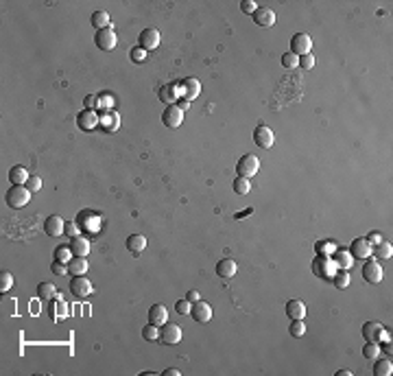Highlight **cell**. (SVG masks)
<instances>
[{
    "mask_svg": "<svg viewBox=\"0 0 393 376\" xmlns=\"http://www.w3.org/2000/svg\"><path fill=\"white\" fill-rule=\"evenodd\" d=\"M337 262H334V258H330V256H321L317 254V258L312 260V274L314 276H321V278H325V280H332V276L337 274Z\"/></svg>",
    "mask_w": 393,
    "mask_h": 376,
    "instance_id": "obj_1",
    "label": "cell"
},
{
    "mask_svg": "<svg viewBox=\"0 0 393 376\" xmlns=\"http://www.w3.org/2000/svg\"><path fill=\"white\" fill-rule=\"evenodd\" d=\"M31 190L26 188V186H13V188H9L7 190V206H11V208H24L26 203L31 201Z\"/></svg>",
    "mask_w": 393,
    "mask_h": 376,
    "instance_id": "obj_2",
    "label": "cell"
},
{
    "mask_svg": "<svg viewBox=\"0 0 393 376\" xmlns=\"http://www.w3.org/2000/svg\"><path fill=\"white\" fill-rule=\"evenodd\" d=\"M258 171H260V160L253 153L240 155L238 164H236V173H238L240 177H247V180H251V177L258 173Z\"/></svg>",
    "mask_w": 393,
    "mask_h": 376,
    "instance_id": "obj_3",
    "label": "cell"
},
{
    "mask_svg": "<svg viewBox=\"0 0 393 376\" xmlns=\"http://www.w3.org/2000/svg\"><path fill=\"white\" fill-rule=\"evenodd\" d=\"M363 337L367 341H391V335L384 331V326L380 324V321H367L363 326Z\"/></svg>",
    "mask_w": 393,
    "mask_h": 376,
    "instance_id": "obj_4",
    "label": "cell"
},
{
    "mask_svg": "<svg viewBox=\"0 0 393 376\" xmlns=\"http://www.w3.org/2000/svg\"><path fill=\"white\" fill-rule=\"evenodd\" d=\"M310 48H312V39H310L308 33H295V35L291 37V52L293 55H297V57L308 55Z\"/></svg>",
    "mask_w": 393,
    "mask_h": 376,
    "instance_id": "obj_5",
    "label": "cell"
},
{
    "mask_svg": "<svg viewBox=\"0 0 393 376\" xmlns=\"http://www.w3.org/2000/svg\"><path fill=\"white\" fill-rule=\"evenodd\" d=\"M94 42H96V48H101V50H114V48H116L118 37H116L114 29H111V26H107V29L96 31Z\"/></svg>",
    "mask_w": 393,
    "mask_h": 376,
    "instance_id": "obj_6",
    "label": "cell"
},
{
    "mask_svg": "<svg viewBox=\"0 0 393 376\" xmlns=\"http://www.w3.org/2000/svg\"><path fill=\"white\" fill-rule=\"evenodd\" d=\"M160 341L164 346H175V344H179L181 341V326H177V324H164L162 326V331H160Z\"/></svg>",
    "mask_w": 393,
    "mask_h": 376,
    "instance_id": "obj_7",
    "label": "cell"
},
{
    "mask_svg": "<svg viewBox=\"0 0 393 376\" xmlns=\"http://www.w3.org/2000/svg\"><path fill=\"white\" fill-rule=\"evenodd\" d=\"M98 123H101V116H98L94 110H83V112H79V116H77V125L81 131L96 129Z\"/></svg>",
    "mask_w": 393,
    "mask_h": 376,
    "instance_id": "obj_8",
    "label": "cell"
},
{
    "mask_svg": "<svg viewBox=\"0 0 393 376\" xmlns=\"http://www.w3.org/2000/svg\"><path fill=\"white\" fill-rule=\"evenodd\" d=\"M138 46L140 48H144V50H155L157 46H160V42H162V37H160V31L157 29H144L142 33H140V37H138Z\"/></svg>",
    "mask_w": 393,
    "mask_h": 376,
    "instance_id": "obj_9",
    "label": "cell"
},
{
    "mask_svg": "<svg viewBox=\"0 0 393 376\" xmlns=\"http://www.w3.org/2000/svg\"><path fill=\"white\" fill-rule=\"evenodd\" d=\"M253 142L258 144L260 149H271L273 142H275V136H273L271 127H267V125H258L255 131H253Z\"/></svg>",
    "mask_w": 393,
    "mask_h": 376,
    "instance_id": "obj_10",
    "label": "cell"
},
{
    "mask_svg": "<svg viewBox=\"0 0 393 376\" xmlns=\"http://www.w3.org/2000/svg\"><path fill=\"white\" fill-rule=\"evenodd\" d=\"M162 123L166 125L168 129H177L183 123V112L177 108V105H168V108L162 112Z\"/></svg>",
    "mask_w": 393,
    "mask_h": 376,
    "instance_id": "obj_11",
    "label": "cell"
},
{
    "mask_svg": "<svg viewBox=\"0 0 393 376\" xmlns=\"http://www.w3.org/2000/svg\"><path fill=\"white\" fill-rule=\"evenodd\" d=\"M70 291L72 295H77V298H88V295H92V282L85 278V276H75V278L70 280Z\"/></svg>",
    "mask_w": 393,
    "mask_h": 376,
    "instance_id": "obj_12",
    "label": "cell"
},
{
    "mask_svg": "<svg viewBox=\"0 0 393 376\" xmlns=\"http://www.w3.org/2000/svg\"><path fill=\"white\" fill-rule=\"evenodd\" d=\"M179 96L183 98L181 81L179 83H168V85H162V88H160V98L164 103H168V105H175L177 101H179Z\"/></svg>",
    "mask_w": 393,
    "mask_h": 376,
    "instance_id": "obj_13",
    "label": "cell"
},
{
    "mask_svg": "<svg viewBox=\"0 0 393 376\" xmlns=\"http://www.w3.org/2000/svg\"><path fill=\"white\" fill-rule=\"evenodd\" d=\"M382 267H380L378 260H367L363 265V278L365 282H369V285H378L380 280H382Z\"/></svg>",
    "mask_w": 393,
    "mask_h": 376,
    "instance_id": "obj_14",
    "label": "cell"
},
{
    "mask_svg": "<svg viewBox=\"0 0 393 376\" xmlns=\"http://www.w3.org/2000/svg\"><path fill=\"white\" fill-rule=\"evenodd\" d=\"M63 228H66V221L61 219V217H57V214H50L48 219L44 221V232L50 236V239H57V236H61L63 234Z\"/></svg>",
    "mask_w": 393,
    "mask_h": 376,
    "instance_id": "obj_15",
    "label": "cell"
},
{
    "mask_svg": "<svg viewBox=\"0 0 393 376\" xmlns=\"http://www.w3.org/2000/svg\"><path fill=\"white\" fill-rule=\"evenodd\" d=\"M194 321H199V324H208L210 319H212V306L208 304V302H194L192 304V311H190Z\"/></svg>",
    "mask_w": 393,
    "mask_h": 376,
    "instance_id": "obj_16",
    "label": "cell"
},
{
    "mask_svg": "<svg viewBox=\"0 0 393 376\" xmlns=\"http://www.w3.org/2000/svg\"><path fill=\"white\" fill-rule=\"evenodd\" d=\"M77 223H79V228H81V230H85V232H96L101 219H98L94 212H90V210H83V212L77 217Z\"/></svg>",
    "mask_w": 393,
    "mask_h": 376,
    "instance_id": "obj_17",
    "label": "cell"
},
{
    "mask_svg": "<svg viewBox=\"0 0 393 376\" xmlns=\"http://www.w3.org/2000/svg\"><path fill=\"white\" fill-rule=\"evenodd\" d=\"M253 22L258 24V26H273L275 24V11L273 9H269V7H258L255 9V13H253Z\"/></svg>",
    "mask_w": 393,
    "mask_h": 376,
    "instance_id": "obj_18",
    "label": "cell"
},
{
    "mask_svg": "<svg viewBox=\"0 0 393 376\" xmlns=\"http://www.w3.org/2000/svg\"><path fill=\"white\" fill-rule=\"evenodd\" d=\"M350 254H352L354 260H358V258H369V256H371V245H369V243H367L365 239H354L352 245H350Z\"/></svg>",
    "mask_w": 393,
    "mask_h": 376,
    "instance_id": "obj_19",
    "label": "cell"
},
{
    "mask_svg": "<svg viewBox=\"0 0 393 376\" xmlns=\"http://www.w3.org/2000/svg\"><path fill=\"white\" fill-rule=\"evenodd\" d=\"M181 90H183V98H188V101L192 103L194 98L199 96V92H201V83H199V79H194V77L183 79V81H181Z\"/></svg>",
    "mask_w": 393,
    "mask_h": 376,
    "instance_id": "obj_20",
    "label": "cell"
},
{
    "mask_svg": "<svg viewBox=\"0 0 393 376\" xmlns=\"http://www.w3.org/2000/svg\"><path fill=\"white\" fill-rule=\"evenodd\" d=\"M166 321H168V313H166V306L164 304H153L149 308V324L164 326Z\"/></svg>",
    "mask_w": 393,
    "mask_h": 376,
    "instance_id": "obj_21",
    "label": "cell"
},
{
    "mask_svg": "<svg viewBox=\"0 0 393 376\" xmlns=\"http://www.w3.org/2000/svg\"><path fill=\"white\" fill-rule=\"evenodd\" d=\"M70 315L68 311V304L61 300V298H55L52 300V304H50V319L52 321H63L66 317Z\"/></svg>",
    "mask_w": 393,
    "mask_h": 376,
    "instance_id": "obj_22",
    "label": "cell"
},
{
    "mask_svg": "<svg viewBox=\"0 0 393 376\" xmlns=\"http://www.w3.org/2000/svg\"><path fill=\"white\" fill-rule=\"evenodd\" d=\"M70 249H72L75 256H79V258H85V256L90 254L92 245H90V241L85 239V236H75V239L70 241Z\"/></svg>",
    "mask_w": 393,
    "mask_h": 376,
    "instance_id": "obj_23",
    "label": "cell"
},
{
    "mask_svg": "<svg viewBox=\"0 0 393 376\" xmlns=\"http://www.w3.org/2000/svg\"><path fill=\"white\" fill-rule=\"evenodd\" d=\"M236 262L232 258H221L219 262H216V276H221V278H234L236 276Z\"/></svg>",
    "mask_w": 393,
    "mask_h": 376,
    "instance_id": "obj_24",
    "label": "cell"
},
{
    "mask_svg": "<svg viewBox=\"0 0 393 376\" xmlns=\"http://www.w3.org/2000/svg\"><path fill=\"white\" fill-rule=\"evenodd\" d=\"M103 127V131H116L120 127V116L116 114V112H103L101 114V123H98Z\"/></svg>",
    "mask_w": 393,
    "mask_h": 376,
    "instance_id": "obj_25",
    "label": "cell"
},
{
    "mask_svg": "<svg viewBox=\"0 0 393 376\" xmlns=\"http://www.w3.org/2000/svg\"><path fill=\"white\" fill-rule=\"evenodd\" d=\"M286 315L291 319H304L306 315V304L301 300H288L286 302Z\"/></svg>",
    "mask_w": 393,
    "mask_h": 376,
    "instance_id": "obj_26",
    "label": "cell"
},
{
    "mask_svg": "<svg viewBox=\"0 0 393 376\" xmlns=\"http://www.w3.org/2000/svg\"><path fill=\"white\" fill-rule=\"evenodd\" d=\"M29 171H26L22 164H18V167H13L11 171H9V180H11V184L13 186H24L26 182H29Z\"/></svg>",
    "mask_w": 393,
    "mask_h": 376,
    "instance_id": "obj_27",
    "label": "cell"
},
{
    "mask_svg": "<svg viewBox=\"0 0 393 376\" xmlns=\"http://www.w3.org/2000/svg\"><path fill=\"white\" fill-rule=\"evenodd\" d=\"M393 256V245L386 241H380L378 245H373V258L378 260H389Z\"/></svg>",
    "mask_w": 393,
    "mask_h": 376,
    "instance_id": "obj_28",
    "label": "cell"
},
{
    "mask_svg": "<svg viewBox=\"0 0 393 376\" xmlns=\"http://www.w3.org/2000/svg\"><path fill=\"white\" fill-rule=\"evenodd\" d=\"M144 247H147V239L142 234H131L127 239V249L131 254H140L144 252Z\"/></svg>",
    "mask_w": 393,
    "mask_h": 376,
    "instance_id": "obj_29",
    "label": "cell"
},
{
    "mask_svg": "<svg viewBox=\"0 0 393 376\" xmlns=\"http://www.w3.org/2000/svg\"><path fill=\"white\" fill-rule=\"evenodd\" d=\"M37 295H39V300H55V298H59V291L55 289V285H50V282H39Z\"/></svg>",
    "mask_w": 393,
    "mask_h": 376,
    "instance_id": "obj_30",
    "label": "cell"
},
{
    "mask_svg": "<svg viewBox=\"0 0 393 376\" xmlns=\"http://www.w3.org/2000/svg\"><path fill=\"white\" fill-rule=\"evenodd\" d=\"M334 262H337L339 269H350L354 265V258L347 249H337V252H334Z\"/></svg>",
    "mask_w": 393,
    "mask_h": 376,
    "instance_id": "obj_31",
    "label": "cell"
},
{
    "mask_svg": "<svg viewBox=\"0 0 393 376\" xmlns=\"http://www.w3.org/2000/svg\"><path fill=\"white\" fill-rule=\"evenodd\" d=\"M88 260L85 258H79V256H75L70 262H68V272H70V276H83L85 272H88Z\"/></svg>",
    "mask_w": 393,
    "mask_h": 376,
    "instance_id": "obj_32",
    "label": "cell"
},
{
    "mask_svg": "<svg viewBox=\"0 0 393 376\" xmlns=\"http://www.w3.org/2000/svg\"><path fill=\"white\" fill-rule=\"evenodd\" d=\"M90 22H92V26H94L96 31L107 29V26H109V13H105V11H94V13H92V18H90Z\"/></svg>",
    "mask_w": 393,
    "mask_h": 376,
    "instance_id": "obj_33",
    "label": "cell"
},
{
    "mask_svg": "<svg viewBox=\"0 0 393 376\" xmlns=\"http://www.w3.org/2000/svg\"><path fill=\"white\" fill-rule=\"evenodd\" d=\"M373 374H376V376H391L393 374L391 359H380V361H376V365H373Z\"/></svg>",
    "mask_w": 393,
    "mask_h": 376,
    "instance_id": "obj_34",
    "label": "cell"
},
{
    "mask_svg": "<svg viewBox=\"0 0 393 376\" xmlns=\"http://www.w3.org/2000/svg\"><path fill=\"white\" fill-rule=\"evenodd\" d=\"M232 188H234V193L236 195H247L249 190H251V182L247 180V177H236V180L232 182Z\"/></svg>",
    "mask_w": 393,
    "mask_h": 376,
    "instance_id": "obj_35",
    "label": "cell"
},
{
    "mask_svg": "<svg viewBox=\"0 0 393 376\" xmlns=\"http://www.w3.org/2000/svg\"><path fill=\"white\" fill-rule=\"evenodd\" d=\"M332 285L337 289H347L350 287V274H347V269H341L332 276Z\"/></svg>",
    "mask_w": 393,
    "mask_h": 376,
    "instance_id": "obj_36",
    "label": "cell"
},
{
    "mask_svg": "<svg viewBox=\"0 0 393 376\" xmlns=\"http://www.w3.org/2000/svg\"><path fill=\"white\" fill-rule=\"evenodd\" d=\"M378 354H380V344H378V341H367V344L363 346V357L365 359H376L378 357Z\"/></svg>",
    "mask_w": 393,
    "mask_h": 376,
    "instance_id": "obj_37",
    "label": "cell"
},
{
    "mask_svg": "<svg viewBox=\"0 0 393 376\" xmlns=\"http://www.w3.org/2000/svg\"><path fill=\"white\" fill-rule=\"evenodd\" d=\"M314 249H317V254L321 256H328L330 252H337V243L334 241H317V245H314Z\"/></svg>",
    "mask_w": 393,
    "mask_h": 376,
    "instance_id": "obj_38",
    "label": "cell"
},
{
    "mask_svg": "<svg viewBox=\"0 0 393 376\" xmlns=\"http://www.w3.org/2000/svg\"><path fill=\"white\" fill-rule=\"evenodd\" d=\"M282 66H284V68H288V70L299 68V57L293 55V52L288 50V52H284V55H282Z\"/></svg>",
    "mask_w": 393,
    "mask_h": 376,
    "instance_id": "obj_39",
    "label": "cell"
},
{
    "mask_svg": "<svg viewBox=\"0 0 393 376\" xmlns=\"http://www.w3.org/2000/svg\"><path fill=\"white\" fill-rule=\"evenodd\" d=\"M114 103H116V98H114V94H98V108L101 110H105V112H111V108H114Z\"/></svg>",
    "mask_w": 393,
    "mask_h": 376,
    "instance_id": "obj_40",
    "label": "cell"
},
{
    "mask_svg": "<svg viewBox=\"0 0 393 376\" xmlns=\"http://www.w3.org/2000/svg\"><path fill=\"white\" fill-rule=\"evenodd\" d=\"M142 337L147 339V341H157V339H160V328H157L155 324L144 326L142 328Z\"/></svg>",
    "mask_w": 393,
    "mask_h": 376,
    "instance_id": "obj_41",
    "label": "cell"
},
{
    "mask_svg": "<svg viewBox=\"0 0 393 376\" xmlns=\"http://www.w3.org/2000/svg\"><path fill=\"white\" fill-rule=\"evenodd\" d=\"M55 260H59V262H68L72 260V249H70V245L68 247H57L55 249Z\"/></svg>",
    "mask_w": 393,
    "mask_h": 376,
    "instance_id": "obj_42",
    "label": "cell"
},
{
    "mask_svg": "<svg viewBox=\"0 0 393 376\" xmlns=\"http://www.w3.org/2000/svg\"><path fill=\"white\" fill-rule=\"evenodd\" d=\"M288 333H291L293 337H304V333H306L304 319H293V324H291V328H288Z\"/></svg>",
    "mask_w": 393,
    "mask_h": 376,
    "instance_id": "obj_43",
    "label": "cell"
},
{
    "mask_svg": "<svg viewBox=\"0 0 393 376\" xmlns=\"http://www.w3.org/2000/svg\"><path fill=\"white\" fill-rule=\"evenodd\" d=\"M11 287H13V276L9 272H3L0 274V293L11 291Z\"/></svg>",
    "mask_w": 393,
    "mask_h": 376,
    "instance_id": "obj_44",
    "label": "cell"
},
{
    "mask_svg": "<svg viewBox=\"0 0 393 376\" xmlns=\"http://www.w3.org/2000/svg\"><path fill=\"white\" fill-rule=\"evenodd\" d=\"M129 57H131V62H134V64H142L144 59H147V50L140 48V46H136V48H131Z\"/></svg>",
    "mask_w": 393,
    "mask_h": 376,
    "instance_id": "obj_45",
    "label": "cell"
},
{
    "mask_svg": "<svg viewBox=\"0 0 393 376\" xmlns=\"http://www.w3.org/2000/svg\"><path fill=\"white\" fill-rule=\"evenodd\" d=\"M175 311L179 313V315H190V311H192V302H188V300H177Z\"/></svg>",
    "mask_w": 393,
    "mask_h": 376,
    "instance_id": "obj_46",
    "label": "cell"
},
{
    "mask_svg": "<svg viewBox=\"0 0 393 376\" xmlns=\"http://www.w3.org/2000/svg\"><path fill=\"white\" fill-rule=\"evenodd\" d=\"M50 269H52V274H55V276H68L70 274L68 272V265H66V262H59V260L52 262Z\"/></svg>",
    "mask_w": 393,
    "mask_h": 376,
    "instance_id": "obj_47",
    "label": "cell"
},
{
    "mask_svg": "<svg viewBox=\"0 0 393 376\" xmlns=\"http://www.w3.org/2000/svg\"><path fill=\"white\" fill-rule=\"evenodd\" d=\"M255 9H258V5H255L253 0H242V3H240V11L247 13V16H253Z\"/></svg>",
    "mask_w": 393,
    "mask_h": 376,
    "instance_id": "obj_48",
    "label": "cell"
},
{
    "mask_svg": "<svg viewBox=\"0 0 393 376\" xmlns=\"http://www.w3.org/2000/svg\"><path fill=\"white\" fill-rule=\"evenodd\" d=\"M24 186H26V188H29V190H31V193H37V190H39V188H42V180H39V177H37V175H31V177H29V182H26V184H24Z\"/></svg>",
    "mask_w": 393,
    "mask_h": 376,
    "instance_id": "obj_49",
    "label": "cell"
},
{
    "mask_svg": "<svg viewBox=\"0 0 393 376\" xmlns=\"http://www.w3.org/2000/svg\"><path fill=\"white\" fill-rule=\"evenodd\" d=\"M312 66H314V57H312V52H308V55H301V57H299V68L310 70Z\"/></svg>",
    "mask_w": 393,
    "mask_h": 376,
    "instance_id": "obj_50",
    "label": "cell"
},
{
    "mask_svg": "<svg viewBox=\"0 0 393 376\" xmlns=\"http://www.w3.org/2000/svg\"><path fill=\"white\" fill-rule=\"evenodd\" d=\"M63 234H68L70 239H75V236H79V223H75V221H66Z\"/></svg>",
    "mask_w": 393,
    "mask_h": 376,
    "instance_id": "obj_51",
    "label": "cell"
},
{
    "mask_svg": "<svg viewBox=\"0 0 393 376\" xmlns=\"http://www.w3.org/2000/svg\"><path fill=\"white\" fill-rule=\"evenodd\" d=\"M83 103H85V110H94V108H98V96L96 94H88Z\"/></svg>",
    "mask_w": 393,
    "mask_h": 376,
    "instance_id": "obj_52",
    "label": "cell"
},
{
    "mask_svg": "<svg viewBox=\"0 0 393 376\" xmlns=\"http://www.w3.org/2000/svg\"><path fill=\"white\" fill-rule=\"evenodd\" d=\"M365 241L369 243V245H378V243L382 241V234H380V232H369V234H367V239H365Z\"/></svg>",
    "mask_w": 393,
    "mask_h": 376,
    "instance_id": "obj_53",
    "label": "cell"
},
{
    "mask_svg": "<svg viewBox=\"0 0 393 376\" xmlns=\"http://www.w3.org/2000/svg\"><path fill=\"white\" fill-rule=\"evenodd\" d=\"M186 300H188V302H192V304H194V302H199V300H201V293L196 291V289H192V291H188Z\"/></svg>",
    "mask_w": 393,
    "mask_h": 376,
    "instance_id": "obj_54",
    "label": "cell"
},
{
    "mask_svg": "<svg viewBox=\"0 0 393 376\" xmlns=\"http://www.w3.org/2000/svg\"><path fill=\"white\" fill-rule=\"evenodd\" d=\"M175 105H177V108H179L181 112H186V110L190 108V101H188V98H181V101H177Z\"/></svg>",
    "mask_w": 393,
    "mask_h": 376,
    "instance_id": "obj_55",
    "label": "cell"
},
{
    "mask_svg": "<svg viewBox=\"0 0 393 376\" xmlns=\"http://www.w3.org/2000/svg\"><path fill=\"white\" fill-rule=\"evenodd\" d=\"M181 372L175 370V367H168V370H164V376H179Z\"/></svg>",
    "mask_w": 393,
    "mask_h": 376,
    "instance_id": "obj_56",
    "label": "cell"
},
{
    "mask_svg": "<svg viewBox=\"0 0 393 376\" xmlns=\"http://www.w3.org/2000/svg\"><path fill=\"white\" fill-rule=\"evenodd\" d=\"M337 376H352V372H350V370H339Z\"/></svg>",
    "mask_w": 393,
    "mask_h": 376,
    "instance_id": "obj_57",
    "label": "cell"
}]
</instances>
